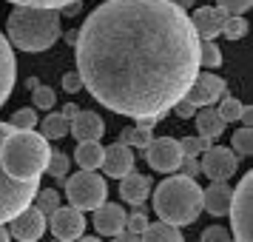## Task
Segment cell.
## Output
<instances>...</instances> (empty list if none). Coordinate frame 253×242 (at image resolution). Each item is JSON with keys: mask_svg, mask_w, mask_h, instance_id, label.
Returning <instances> with one entry per match:
<instances>
[{"mask_svg": "<svg viewBox=\"0 0 253 242\" xmlns=\"http://www.w3.org/2000/svg\"><path fill=\"white\" fill-rule=\"evenodd\" d=\"M74 60L108 111L160 123L199 74V37L173 0H105L77 29Z\"/></svg>", "mask_w": 253, "mask_h": 242, "instance_id": "obj_1", "label": "cell"}, {"mask_svg": "<svg viewBox=\"0 0 253 242\" xmlns=\"http://www.w3.org/2000/svg\"><path fill=\"white\" fill-rule=\"evenodd\" d=\"M48 154V140L35 134V128H12L0 140V165L14 180H40Z\"/></svg>", "mask_w": 253, "mask_h": 242, "instance_id": "obj_2", "label": "cell"}, {"mask_svg": "<svg viewBox=\"0 0 253 242\" xmlns=\"http://www.w3.org/2000/svg\"><path fill=\"white\" fill-rule=\"evenodd\" d=\"M9 40L20 51H46L60 40V12L37 6H14L9 20Z\"/></svg>", "mask_w": 253, "mask_h": 242, "instance_id": "obj_3", "label": "cell"}, {"mask_svg": "<svg viewBox=\"0 0 253 242\" xmlns=\"http://www.w3.org/2000/svg\"><path fill=\"white\" fill-rule=\"evenodd\" d=\"M154 211L168 225H191L202 211V188L194 177H168L154 191Z\"/></svg>", "mask_w": 253, "mask_h": 242, "instance_id": "obj_4", "label": "cell"}, {"mask_svg": "<svg viewBox=\"0 0 253 242\" xmlns=\"http://www.w3.org/2000/svg\"><path fill=\"white\" fill-rule=\"evenodd\" d=\"M9 131H12L9 123H0V140ZM35 194H37V180H14L0 165V225L9 222L12 217H17L26 205H32Z\"/></svg>", "mask_w": 253, "mask_h": 242, "instance_id": "obj_5", "label": "cell"}, {"mask_svg": "<svg viewBox=\"0 0 253 242\" xmlns=\"http://www.w3.org/2000/svg\"><path fill=\"white\" fill-rule=\"evenodd\" d=\"M66 196H69L71 208L94 211V208H100L108 199V185H105V180L100 174L83 168L80 174H74V177L66 180Z\"/></svg>", "mask_w": 253, "mask_h": 242, "instance_id": "obj_6", "label": "cell"}, {"mask_svg": "<svg viewBox=\"0 0 253 242\" xmlns=\"http://www.w3.org/2000/svg\"><path fill=\"white\" fill-rule=\"evenodd\" d=\"M228 214H230L236 242H253V174L251 171L236 185V191L230 196Z\"/></svg>", "mask_w": 253, "mask_h": 242, "instance_id": "obj_7", "label": "cell"}, {"mask_svg": "<svg viewBox=\"0 0 253 242\" xmlns=\"http://www.w3.org/2000/svg\"><path fill=\"white\" fill-rule=\"evenodd\" d=\"M182 157L185 154L179 148V143L171 137H157L145 145V160H148V165L154 171H162V174L176 171L182 165Z\"/></svg>", "mask_w": 253, "mask_h": 242, "instance_id": "obj_8", "label": "cell"}, {"mask_svg": "<svg viewBox=\"0 0 253 242\" xmlns=\"http://www.w3.org/2000/svg\"><path fill=\"white\" fill-rule=\"evenodd\" d=\"M12 222V237L20 242H37L43 237V231H46V214H40V208L37 205H26L17 217L9 219Z\"/></svg>", "mask_w": 253, "mask_h": 242, "instance_id": "obj_9", "label": "cell"}, {"mask_svg": "<svg viewBox=\"0 0 253 242\" xmlns=\"http://www.w3.org/2000/svg\"><path fill=\"white\" fill-rule=\"evenodd\" d=\"M51 231L60 242H71V240H80L83 231H85V219H83V211L77 208H54L51 214Z\"/></svg>", "mask_w": 253, "mask_h": 242, "instance_id": "obj_10", "label": "cell"}, {"mask_svg": "<svg viewBox=\"0 0 253 242\" xmlns=\"http://www.w3.org/2000/svg\"><path fill=\"white\" fill-rule=\"evenodd\" d=\"M228 92V86H225V80L222 77H216V74H196L194 83H191V89L185 92V100H191V103L199 108V105H211L216 103L222 94Z\"/></svg>", "mask_w": 253, "mask_h": 242, "instance_id": "obj_11", "label": "cell"}, {"mask_svg": "<svg viewBox=\"0 0 253 242\" xmlns=\"http://www.w3.org/2000/svg\"><path fill=\"white\" fill-rule=\"evenodd\" d=\"M236 165H239V157L230 148H211L205 151V160L199 165V171L211 177V180H230L236 174Z\"/></svg>", "mask_w": 253, "mask_h": 242, "instance_id": "obj_12", "label": "cell"}, {"mask_svg": "<svg viewBox=\"0 0 253 242\" xmlns=\"http://www.w3.org/2000/svg\"><path fill=\"white\" fill-rule=\"evenodd\" d=\"M126 208L117 202H103L100 208H94V228L103 237H117L120 231H126Z\"/></svg>", "mask_w": 253, "mask_h": 242, "instance_id": "obj_13", "label": "cell"}, {"mask_svg": "<svg viewBox=\"0 0 253 242\" xmlns=\"http://www.w3.org/2000/svg\"><path fill=\"white\" fill-rule=\"evenodd\" d=\"M100 168H103L108 177H126L128 171H134V154H131V145H123V143H117V145H108L103 148V162H100Z\"/></svg>", "mask_w": 253, "mask_h": 242, "instance_id": "obj_14", "label": "cell"}, {"mask_svg": "<svg viewBox=\"0 0 253 242\" xmlns=\"http://www.w3.org/2000/svg\"><path fill=\"white\" fill-rule=\"evenodd\" d=\"M225 17H228V12H222L219 6H199V9L194 12V17H191L196 37H202V40H213V37L222 32Z\"/></svg>", "mask_w": 253, "mask_h": 242, "instance_id": "obj_15", "label": "cell"}, {"mask_svg": "<svg viewBox=\"0 0 253 242\" xmlns=\"http://www.w3.org/2000/svg\"><path fill=\"white\" fill-rule=\"evenodd\" d=\"M230 196H233V191H230L228 180H213L211 188L202 191V208L211 217H225L230 208Z\"/></svg>", "mask_w": 253, "mask_h": 242, "instance_id": "obj_16", "label": "cell"}, {"mask_svg": "<svg viewBox=\"0 0 253 242\" xmlns=\"http://www.w3.org/2000/svg\"><path fill=\"white\" fill-rule=\"evenodd\" d=\"M105 131V123L103 117L97 111H77V117L69 123V134L77 137V143H85V140H100Z\"/></svg>", "mask_w": 253, "mask_h": 242, "instance_id": "obj_17", "label": "cell"}, {"mask_svg": "<svg viewBox=\"0 0 253 242\" xmlns=\"http://www.w3.org/2000/svg\"><path fill=\"white\" fill-rule=\"evenodd\" d=\"M14 74H17V66H14L12 43L0 35V105L6 103V100H9V94H12Z\"/></svg>", "mask_w": 253, "mask_h": 242, "instance_id": "obj_18", "label": "cell"}, {"mask_svg": "<svg viewBox=\"0 0 253 242\" xmlns=\"http://www.w3.org/2000/svg\"><path fill=\"white\" fill-rule=\"evenodd\" d=\"M120 180H123V183H120V196H123L126 202H131V205H139V202L151 194V180L145 174L128 171L126 177H120Z\"/></svg>", "mask_w": 253, "mask_h": 242, "instance_id": "obj_19", "label": "cell"}, {"mask_svg": "<svg viewBox=\"0 0 253 242\" xmlns=\"http://www.w3.org/2000/svg\"><path fill=\"white\" fill-rule=\"evenodd\" d=\"M74 160L85 171L100 168V162H103V145H100V140H85V143H80L77 151H74Z\"/></svg>", "mask_w": 253, "mask_h": 242, "instance_id": "obj_20", "label": "cell"}, {"mask_svg": "<svg viewBox=\"0 0 253 242\" xmlns=\"http://www.w3.org/2000/svg\"><path fill=\"white\" fill-rule=\"evenodd\" d=\"M225 126L228 123L216 114V108H205V111H199V117H196V134H202V137H211V140L222 137Z\"/></svg>", "mask_w": 253, "mask_h": 242, "instance_id": "obj_21", "label": "cell"}, {"mask_svg": "<svg viewBox=\"0 0 253 242\" xmlns=\"http://www.w3.org/2000/svg\"><path fill=\"white\" fill-rule=\"evenodd\" d=\"M139 242H185L182 234L176 225H168V222H154V225H145Z\"/></svg>", "mask_w": 253, "mask_h": 242, "instance_id": "obj_22", "label": "cell"}, {"mask_svg": "<svg viewBox=\"0 0 253 242\" xmlns=\"http://www.w3.org/2000/svg\"><path fill=\"white\" fill-rule=\"evenodd\" d=\"M151 140H154L151 128H142V126H137V128H123V131H120V143H123V145L145 148V145H148Z\"/></svg>", "mask_w": 253, "mask_h": 242, "instance_id": "obj_23", "label": "cell"}, {"mask_svg": "<svg viewBox=\"0 0 253 242\" xmlns=\"http://www.w3.org/2000/svg\"><path fill=\"white\" fill-rule=\"evenodd\" d=\"M69 134V120L63 114H48L43 120V137L46 140H63Z\"/></svg>", "mask_w": 253, "mask_h": 242, "instance_id": "obj_24", "label": "cell"}, {"mask_svg": "<svg viewBox=\"0 0 253 242\" xmlns=\"http://www.w3.org/2000/svg\"><path fill=\"white\" fill-rule=\"evenodd\" d=\"M219 35H225L228 40H239V37H245L248 35V20H245V14H228Z\"/></svg>", "mask_w": 253, "mask_h": 242, "instance_id": "obj_25", "label": "cell"}, {"mask_svg": "<svg viewBox=\"0 0 253 242\" xmlns=\"http://www.w3.org/2000/svg\"><path fill=\"white\" fill-rule=\"evenodd\" d=\"M230 151H233L236 157H251L253 154V131H251V126L233 131V148Z\"/></svg>", "mask_w": 253, "mask_h": 242, "instance_id": "obj_26", "label": "cell"}, {"mask_svg": "<svg viewBox=\"0 0 253 242\" xmlns=\"http://www.w3.org/2000/svg\"><path fill=\"white\" fill-rule=\"evenodd\" d=\"M199 66H208V69L222 66V51H219L216 43H211V40H202L199 43Z\"/></svg>", "mask_w": 253, "mask_h": 242, "instance_id": "obj_27", "label": "cell"}, {"mask_svg": "<svg viewBox=\"0 0 253 242\" xmlns=\"http://www.w3.org/2000/svg\"><path fill=\"white\" fill-rule=\"evenodd\" d=\"M46 171L54 177V180H63L69 174V157L63 151H51L48 154V162H46Z\"/></svg>", "mask_w": 253, "mask_h": 242, "instance_id": "obj_28", "label": "cell"}, {"mask_svg": "<svg viewBox=\"0 0 253 242\" xmlns=\"http://www.w3.org/2000/svg\"><path fill=\"white\" fill-rule=\"evenodd\" d=\"M211 143L213 140L211 137H185V140H179V148H182V154L185 157H199V151H208L211 148Z\"/></svg>", "mask_w": 253, "mask_h": 242, "instance_id": "obj_29", "label": "cell"}, {"mask_svg": "<svg viewBox=\"0 0 253 242\" xmlns=\"http://www.w3.org/2000/svg\"><path fill=\"white\" fill-rule=\"evenodd\" d=\"M37 199V208H40V214H51L54 208H60V194L54 191V188H46V191H40V194H35Z\"/></svg>", "mask_w": 253, "mask_h": 242, "instance_id": "obj_30", "label": "cell"}, {"mask_svg": "<svg viewBox=\"0 0 253 242\" xmlns=\"http://www.w3.org/2000/svg\"><path fill=\"white\" fill-rule=\"evenodd\" d=\"M32 100H35L37 108H54L57 94H54V89H48V86H35L32 89Z\"/></svg>", "mask_w": 253, "mask_h": 242, "instance_id": "obj_31", "label": "cell"}, {"mask_svg": "<svg viewBox=\"0 0 253 242\" xmlns=\"http://www.w3.org/2000/svg\"><path fill=\"white\" fill-rule=\"evenodd\" d=\"M216 114L222 117L225 123H233V120H239V114H242V103L239 100H233V97H225L222 105L216 108Z\"/></svg>", "mask_w": 253, "mask_h": 242, "instance_id": "obj_32", "label": "cell"}, {"mask_svg": "<svg viewBox=\"0 0 253 242\" xmlns=\"http://www.w3.org/2000/svg\"><path fill=\"white\" fill-rule=\"evenodd\" d=\"M9 126L12 128H35L37 126V111L35 108H20V111H14Z\"/></svg>", "mask_w": 253, "mask_h": 242, "instance_id": "obj_33", "label": "cell"}, {"mask_svg": "<svg viewBox=\"0 0 253 242\" xmlns=\"http://www.w3.org/2000/svg\"><path fill=\"white\" fill-rule=\"evenodd\" d=\"M14 6H37V9H63V6H69L74 0H9Z\"/></svg>", "mask_w": 253, "mask_h": 242, "instance_id": "obj_34", "label": "cell"}, {"mask_svg": "<svg viewBox=\"0 0 253 242\" xmlns=\"http://www.w3.org/2000/svg\"><path fill=\"white\" fill-rule=\"evenodd\" d=\"M216 3H219V9L228 14H245L253 6V0H216Z\"/></svg>", "mask_w": 253, "mask_h": 242, "instance_id": "obj_35", "label": "cell"}, {"mask_svg": "<svg viewBox=\"0 0 253 242\" xmlns=\"http://www.w3.org/2000/svg\"><path fill=\"white\" fill-rule=\"evenodd\" d=\"M148 225V217L142 214V211H134L131 217H126V231H134V234H142Z\"/></svg>", "mask_w": 253, "mask_h": 242, "instance_id": "obj_36", "label": "cell"}, {"mask_svg": "<svg viewBox=\"0 0 253 242\" xmlns=\"http://www.w3.org/2000/svg\"><path fill=\"white\" fill-rule=\"evenodd\" d=\"M202 242H230V234L222 225H211V228H205V234H202Z\"/></svg>", "mask_w": 253, "mask_h": 242, "instance_id": "obj_37", "label": "cell"}, {"mask_svg": "<svg viewBox=\"0 0 253 242\" xmlns=\"http://www.w3.org/2000/svg\"><path fill=\"white\" fill-rule=\"evenodd\" d=\"M83 89V80H80V74L74 71V74H63V92H69V94H77Z\"/></svg>", "mask_w": 253, "mask_h": 242, "instance_id": "obj_38", "label": "cell"}, {"mask_svg": "<svg viewBox=\"0 0 253 242\" xmlns=\"http://www.w3.org/2000/svg\"><path fill=\"white\" fill-rule=\"evenodd\" d=\"M173 108H176V117H182V120H191V117L196 114V105L191 103V100H176V105H173Z\"/></svg>", "mask_w": 253, "mask_h": 242, "instance_id": "obj_39", "label": "cell"}, {"mask_svg": "<svg viewBox=\"0 0 253 242\" xmlns=\"http://www.w3.org/2000/svg\"><path fill=\"white\" fill-rule=\"evenodd\" d=\"M182 165H185V177H196L199 174V160L196 157H182Z\"/></svg>", "mask_w": 253, "mask_h": 242, "instance_id": "obj_40", "label": "cell"}, {"mask_svg": "<svg viewBox=\"0 0 253 242\" xmlns=\"http://www.w3.org/2000/svg\"><path fill=\"white\" fill-rule=\"evenodd\" d=\"M114 242H139V234H134V231H120L114 237Z\"/></svg>", "mask_w": 253, "mask_h": 242, "instance_id": "obj_41", "label": "cell"}, {"mask_svg": "<svg viewBox=\"0 0 253 242\" xmlns=\"http://www.w3.org/2000/svg\"><path fill=\"white\" fill-rule=\"evenodd\" d=\"M80 9H83V0H74V3H69V6H63L60 12L69 14V17H74V14H80Z\"/></svg>", "mask_w": 253, "mask_h": 242, "instance_id": "obj_42", "label": "cell"}, {"mask_svg": "<svg viewBox=\"0 0 253 242\" xmlns=\"http://www.w3.org/2000/svg\"><path fill=\"white\" fill-rule=\"evenodd\" d=\"M77 111H80V108H77V105H74V103H66V105H63V117H66L69 123H71V120H74V117H77Z\"/></svg>", "mask_w": 253, "mask_h": 242, "instance_id": "obj_43", "label": "cell"}, {"mask_svg": "<svg viewBox=\"0 0 253 242\" xmlns=\"http://www.w3.org/2000/svg\"><path fill=\"white\" fill-rule=\"evenodd\" d=\"M239 120H245V126H251V120H253V108H251V105H242Z\"/></svg>", "mask_w": 253, "mask_h": 242, "instance_id": "obj_44", "label": "cell"}, {"mask_svg": "<svg viewBox=\"0 0 253 242\" xmlns=\"http://www.w3.org/2000/svg\"><path fill=\"white\" fill-rule=\"evenodd\" d=\"M173 3H176L179 9H191V6H194V0H173Z\"/></svg>", "mask_w": 253, "mask_h": 242, "instance_id": "obj_45", "label": "cell"}, {"mask_svg": "<svg viewBox=\"0 0 253 242\" xmlns=\"http://www.w3.org/2000/svg\"><path fill=\"white\" fill-rule=\"evenodd\" d=\"M0 242H9V231L6 228H0Z\"/></svg>", "mask_w": 253, "mask_h": 242, "instance_id": "obj_46", "label": "cell"}, {"mask_svg": "<svg viewBox=\"0 0 253 242\" xmlns=\"http://www.w3.org/2000/svg\"><path fill=\"white\" fill-rule=\"evenodd\" d=\"M77 242H100V240H94V237H85V240H83V237H80Z\"/></svg>", "mask_w": 253, "mask_h": 242, "instance_id": "obj_47", "label": "cell"}, {"mask_svg": "<svg viewBox=\"0 0 253 242\" xmlns=\"http://www.w3.org/2000/svg\"><path fill=\"white\" fill-rule=\"evenodd\" d=\"M54 242H60V240H54Z\"/></svg>", "mask_w": 253, "mask_h": 242, "instance_id": "obj_48", "label": "cell"}]
</instances>
